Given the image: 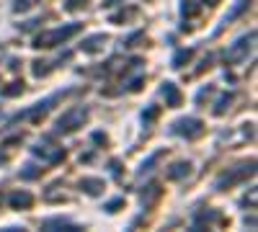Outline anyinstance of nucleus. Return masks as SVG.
Returning a JSON list of instances; mask_svg holds the SVG:
<instances>
[{
  "mask_svg": "<svg viewBox=\"0 0 258 232\" xmlns=\"http://www.w3.org/2000/svg\"><path fill=\"white\" fill-rule=\"evenodd\" d=\"M80 31V24H68V26H59V29H52V31H44L34 39V47H57V44H64L70 36H75Z\"/></svg>",
  "mask_w": 258,
  "mask_h": 232,
  "instance_id": "f257e3e1",
  "label": "nucleus"
},
{
  "mask_svg": "<svg viewBox=\"0 0 258 232\" xmlns=\"http://www.w3.org/2000/svg\"><path fill=\"white\" fill-rule=\"evenodd\" d=\"M85 119H88V109H85V106H75V109L64 111L57 119V132H73V129H78V126H83Z\"/></svg>",
  "mask_w": 258,
  "mask_h": 232,
  "instance_id": "f03ea898",
  "label": "nucleus"
},
{
  "mask_svg": "<svg viewBox=\"0 0 258 232\" xmlns=\"http://www.w3.org/2000/svg\"><path fill=\"white\" fill-rule=\"evenodd\" d=\"M253 39H255V31H250V34L240 36V39H238V41H235V44L227 49L225 59H227V62H243V59L248 57L250 47H253Z\"/></svg>",
  "mask_w": 258,
  "mask_h": 232,
  "instance_id": "7ed1b4c3",
  "label": "nucleus"
},
{
  "mask_svg": "<svg viewBox=\"0 0 258 232\" xmlns=\"http://www.w3.org/2000/svg\"><path fill=\"white\" fill-rule=\"evenodd\" d=\"M202 129H204L202 121L188 116V119H178V121L173 124V129H170V132H173V134H183V137L194 139V137H199V134H202Z\"/></svg>",
  "mask_w": 258,
  "mask_h": 232,
  "instance_id": "20e7f679",
  "label": "nucleus"
},
{
  "mask_svg": "<svg viewBox=\"0 0 258 232\" xmlns=\"http://www.w3.org/2000/svg\"><path fill=\"white\" fill-rule=\"evenodd\" d=\"M80 188L85 194H91V196H98L103 191V181L101 178H83L80 181Z\"/></svg>",
  "mask_w": 258,
  "mask_h": 232,
  "instance_id": "39448f33",
  "label": "nucleus"
},
{
  "mask_svg": "<svg viewBox=\"0 0 258 232\" xmlns=\"http://www.w3.org/2000/svg\"><path fill=\"white\" fill-rule=\"evenodd\" d=\"M41 227H44V229L57 227V229H64V232H78V229H80L78 224H73V222H68V219H44V222H41Z\"/></svg>",
  "mask_w": 258,
  "mask_h": 232,
  "instance_id": "423d86ee",
  "label": "nucleus"
},
{
  "mask_svg": "<svg viewBox=\"0 0 258 232\" xmlns=\"http://www.w3.org/2000/svg\"><path fill=\"white\" fill-rule=\"evenodd\" d=\"M188 173H191V163H176V165L168 171V178H170V181H181V178H186Z\"/></svg>",
  "mask_w": 258,
  "mask_h": 232,
  "instance_id": "0eeeda50",
  "label": "nucleus"
},
{
  "mask_svg": "<svg viewBox=\"0 0 258 232\" xmlns=\"http://www.w3.org/2000/svg\"><path fill=\"white\" fill-rule=\"evenodd\" d=\"M163 96H165V101L170 103V106H178V103H181V93L176 91L173 83H165V86H163Z\"/></svg>",
  "mask_w": 258,
  "mask_h": 232,
  "instance_id": "6e6552de",
  "label": "nucleus"
},
{
  "mask_svg": "<svg viewBox=\"0 0 258 232\" xmlns=\"http://www.w3.org/2000/svg\"><path fill=\"white\" fill-rule=\"evenodd\" d=\"M103 41H106V36H103V34H96V36H88V39H85L80 47H83V52H96V49H101Z\"/></svg>",
  "mask_w": 258,
  "mask_h": 232,
  "instance_id": "1a4fd4ad",
  "label": "nucleus"
},
{
  "mask_svg": "<svg viewBox=\"0 0 258 232\" xmlns=\"http://www.w3.org/2000/svg\"><path fill=\"white\" fill-rule=\"evenodd\" d=\"M31 201H34V199H31V194H26V191L11 196V206H31Z\"/></svg>",
  "mask_w": 258,
  "mask_h": 232,
  "instance_id": "9d476101",
  "label": "nucleus"
},
{
  "mask_svg": "<svg viewBox=\"0 0 258 232\" xmlns=\"http://www.w3.org/2000/svg\"><path fill=\"white\" fill-rule=\"evenodd\" d=\"M21 91H24V83H11L8 88L0 91V96H3V98H13V96H18Z\"/></svg>",
  "mask_w": 258,
  "mask_h": 232,
  "instance_id": "9b49d317",
  "label": "nucleus"
},
{
  "mask_svg": "<svg viewBox=\"0 0 258 232\" xmlns=\"http://www.w3.org/2000/svg\"><path fill=\"white\" fill-rule=\"evenodd\" d=\"M158 194H160V188H158V183H153V186H147V194L142 191V204L147 206L153 199H158Z\"/></svg>",
  "mask_w": 258,
  "mask_h": 232,
  "instance_id": "f8f14e48",
  "label": "nucleus"
},
{
  "mask_svg": "<svg viewBox=\"0 0 258 232\" xmlns=\"http://www.w3.org/2000/svg\"><path fill=\"white\" fill-rule=\"evenodd\" d=\"M191 49H181V52H176V57H173V67H183V62H188L191 59Z\"/></svg>",
  "mask_w": 258,
  "mask_h": 232,
  "instance_id": "ddd939ff",
  "label": "nucleus"
},
{
  "mask_svg": "<svg viewBox=\"0 0 258 232\" xmlns=\"http://www.w3.org/2000/svg\"><path fill=\"white\" fill-rule=\"evenodd\" d=\"M160 155H163V152H155V155H150V158H147V160L142 163V168H140V176H145L147 171H153V165H155V163L160 160Z\"/></svg>",
  "mask_w": 258,
  "mask_h": 232,
  "instance_id": "4468645a",
  "label": "nucleus"
},
{
  "mask_svg": "<svg viewBox=\"0 0 258 232\" xmlns=\"http://www.w3.org/2000/svg\"><path fill=\"white\" fill-rule=\"evenodd\" d=\"M41 173V168H36V165H26L24 171H21V178H26V181H31V178H36Z\"/></svg>",
  "mask_w": 258,
  "mask_h": 232,
  "instance_id": "2eb2a0df",
  "label": "nucleus"
},
{
  "mask_svg": "<svg viewBox=\"0 0 258 232\" xmlns=\"http://www.w3.org/2000/svg\"><path fill=\"white\" fill-rule=\"evenodd\" d=\"M230 101H232V96H222L220 103H217V109H214V114H225V109L230 106Z\"/></svg>",
  "mask_w": 258,
  "mask_h": 232,
  "instance_id": "dca6fc26",
  "label": "nucleus"
},
{
  "mask_svg": "<svg viewBox=\"0 0 258 232\" xmlns=\"http://www.w3.org/2000/svg\"><path fill=\"white\" fill-rule=\"evenodd\" d=\"M34 6V0H16V6H13V11H29Z\"/></svg>",
  "mask_w": 258,
  "mask_h": 232,
  "instance_id": "f3484780",
  "label": "nucleus"
},
{
  "mask_svg": "<svg viewBox=\"0 0 258 232\" xmlns=\"http://www.w3.org/2000/svg\"><path fill=\"white\" fill-rule=\"evenodd\" d=\"M181 13H183V16H194V13H197V6H194L191 0H186L183 8H181Z\"/></svg>",
  "mask_w": 258,
  "mask_h": 232,
  "instance_id": "a211bd4d",
  "label": "nucleus"
},
{
  "mask_svg": "<svg viewBox=\"0 0 258 232\" xmlns=\"http://www.w3.org/2000/svg\"><path fill=\"white\" fill-rule=\"evenodd\" d=\"M121 204H124V199H114V201H109V204H106V212H116Z\"/></svg>",
  "mask_w": 258,
  "mask_h": 232,
  "instance_id": "6ab92c4d",
  "label": "nucleus"
},
{
  "mask_svg": "<svg viewBox=\"0 0 258 232\" xmlns=\"http://www.w3.org/2000/svg\"><path fill=\"white\" fill-rule=\"evenodd\" d=\"M80 6V0H68V11H75Z\"/></svg>",
  "mask_w": 258,
  "mask_h": 232,
  "instance_id": "aec40b11",
  "label": "nucleus"
}]
</instances>
